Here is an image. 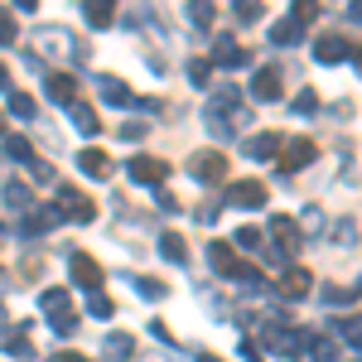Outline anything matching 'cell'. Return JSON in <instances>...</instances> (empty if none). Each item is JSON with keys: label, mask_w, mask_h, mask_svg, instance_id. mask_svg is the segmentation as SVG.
<instances>
[{"label": "cell", "mask_w": 362, "mask_h": 362, "mask_svg": "<svg viewBox=\"0 0 362 362\" xmlns=\"http://www.w3.org/2000/svg\"><path fill=\"white\" fill-rule=\"evenodd\" d=\"M54 362H87L83 353H54Z\"/></svg>", "instance_id": "47"}, {"label": "cell", "mask_w": 362, "mask_h": 362, "mask_svg": "<svg viewBox=\"0 0 362 362\" xmlns=\"http://www.w3.org/2000/svg\"><path fill=\"white\" fill-rule=\"evenodd\" d=\"M198 362H218V358H198Z\"/></svg>", "instance_id": "52"}, {"label": "cell", "mask_w": 362, "mask_h": 362, "mask_svg": "<svg viewBox=\"0 0 362 362\" xmlns=\"http://www.w3.org/2000/svg\"><path fill=\"white\" fill-rule=\"evenodd\" d=\"M203 126H208V136H213V140H232V126H227L218 112H203Z\"/></svg>", "instance_id": "37"}, {"label": "cell", "mask_w": 362, "mask_h": 362, "mask_svg": "<svg viewBox=\"0 0 362 362\" xmlns=\"http://www.w3.org/2000/svg\"><path fill=\"white\" fill-rule=\"evenodd\" d=\"M338 223H343V227H338L334 237L343 242V247H353V242H358V227H353V218H338Z\"/></svg>", "instance_id": "43"}, {"label": "cell", "mask_w": 362, "mask_h": 362, "mask_svg": "<svg viewBox=\"0 0 362 362\" xmlns=\"http://www.w3.org/2000/svg\"><path fill=\"white\" fill-rule=\"evenodd\" d=\"M0 348H5L10 358H20V362L34 358V348H29V338H25V334H0Z\"/></svg>", "instance_id": "28"}, {"label": "cell", "mask_w": 362, "mask_h": 362, "mask_svg": "<svg viewBox=\"0 0 362 362\" xmlns=\"http://www.w3.org/2000/svg\"><path fill=\"white\" fill-rule=\"evenodd\" d=\"M348 20H353V25H362V0H353V5H348Z\"/></svg>", "instance_id": "46"}, {"label": "cell", "mask_w": 362, "mask_h": 362, "mask_svg": "<svg viewBox=\"0 0 362 362\" xmlns=\"http://www.w3.org/2000/svg\"><path fill=\"white\" fill-rule=\"evenodd\" d=\"M189 174H194L198 184H223L227 179V160L218 150H198L194 160H189Z\"/></svg>", "instance_id": "8"}, {"label": "cell", "mask_w": 362, "mask_h": 362, "mask_svg": "<svg viewBox=\"0 0 362 362\" xmlns=\"http://www.w3.org/2000/svg\"><path fill=\"white\" fill-rule=\"evenodd\" d=\"M208 266H213L218 276H227V280H247L251 276V266L237 261V247H227V242H213V247H208Z\"/></svg>", "instance_id": "5"}, {"label": "cell", "mask_w": 362, "mask_h": 362, "mask_svg": "<svg viewBox=\"0 0 362 362\" xmlns=\"http://www.w3.org/2000/svg\"><path fill=\"white\" fill-rule=\"evenodd\" d=\"M0 87H5V92H10V73H5V68H0Z\"/></svg>", "instance_id": "49"}, {"label": "cell", "mask_w": 362, "mask_h": 362, "mask_svg": "<svg viewBox=\"0 0 362 362\" xmlns=\"http://www.w3.org/2000/svg\"><path fill=\"white\" fill-rule=\"evenodd\" d=\"M237 247H242V251H256V247H261V232H256V227H242V232H237Z\"/></svg>", "instance_id": "42"}, {"label": "cell", "mask_w": 362, "mask_h": 362, "mask_svg": "<svg viewBox=\"0 0 362 362\" xmlns=\"http://www.w3.org/2000/svg\"><path fill=\"white\" fill-rule=\"evenodd\" d=\"M251 97H256V102H276L280 97V68H261V73L251 78Z\"/></svg>", "instance_id": "19"}, {"label": "cell", "mask_w": 362, "mask_h": 362, "mask_svg": "<svg viewBox=\"0 0 362 362\" xmlns=\"http://www.w3.org/2000/svg\"><path fill=\"white\" fill-rule=\"evenodd\" d=\"M87 314H92V319H112L116 305L107 300V295H102V290H92V295H87Z\"/></svg>", "instance_id": "32"}, {"label": "cell", "mask_w": 362, "mask_h": 362, "mask_svg": "<svg viewBox=\"0 0 362 362\" xmlns=\"http://www.w3.org/2000/svg\"><path fill=\"white\" fill-rule=\"evenodd\" d=\"M131 290H136L140 300H169L165 280H150V276H131Z\"/></svg>", "instance_id": "27"}, {"label": "cell", "mask_w": 362, "mask_h": 362, "mask_svg": "<svg viewBox=\"0 0 362 362\" xmlns=\"http://www.w3.org/2000/svg\"><path fill=\"white\" fill-rule=\"evenodd\" d=\"M189 20H194V25H213V0H189Z\"/></svg>", "instance_id": "39"}, {"label": "cell", "mask_w": 362, "mask_h": 362, "mask_svg": "<svg viewBox=\"0 0 362 362\" xmlns=\"http://www.w3.org/2000/svg\"><path fill=\"white\" fill-rule=\"evenodd\" d=\"M126 179H131V184H145V189H160L169 179V165L155 160V155H131V160H126Z\"/></svg>", "instance_id": "4"}, {"label": "cell", "mask_w": 362, "mask_h": 362, "mask_svg": "<svg viewBox=\"0 0 362 362\" xmlns=\"http://www.w3.org/2000/svg\"><path fill=\"white\" fill-rule=\"evenodd\" d=\"M39 309H44V319L54 324L58 338H73L78 334V314H73V295L63 290V285H49L44 295H39Z\"/></svg>", "instance_id": "1"}, {"label": "cell", "mask_w": 362, "mask_h": 362, "mask_svg": "<svg viewBox=\"0 0 362 362\" xmlns=\"http://www.w3.org/2000/svg\"><path fill=\"white\" fill-rule=\"evenodd\" d=\"M97 92H102V102H107V107H121V112H126V107H136V92L121 83V78H107V73H102V78H97Z\"/></svg>", "instance_id": "16"}, {"label": "cell", "mask_w": 362, "mask_h": 362, "mask_svg": "<svg viewBox=\"0 0 362 362\" xmlns=\"http://www.w3.org/2000/svg\"><path fill=\"white\" fill-rule=\"evenodd\" d=\"M10 112L20 116V121H34L39 107H34V97H29V92H10Z\"/></svg>", "instance_id": "33"}, {"label": "cell", "mask_w": 362, "mask_h": 362, "mask_svg": "<svg viewBox=\"0 0 362 362\" xmlns=\"http://www.w3.org/2000/svg\"><path fill=\"white\" fill-rule=\"evenodd\" d=\"M353 362H362V358H353Z\"/></svg>", "instance_id": "53"}, {"label": "cell", "mask_w": 362, "mask_h": 362, "mask_svg": "<svg viewBox=\"0 0 362 362\" xmlns=\"http://www.w3.org/2000/svg\"><path fill=\"white\" fill-rule=\"evenodd\" d=\"M0 198H5V208H10V213H29V208H34V198H29V184H20V179H10Z\"/></svg>", "instance_id": "23"}, {"label": "cell", "mask_w": 362, "mask_h": 362, "mask_svg": "<svg viewBox=\"0 0 362 362\" xmlns=\"http://www.w3.org/2000/svg\"><path fill=\"white\" fill-rule=\"evenodd\" d=\"M44 92H49V102H58V107H78V78L73 73H49L44 78Z\"/></svg>", "instance_id": "12"}, {"label": "cell", "mask_w": 362, "mask_h": 362, "mask_svg": "<svg viewBox=\"0 0 362 362\" xmlns=\"http://www.w3.org/2000/svg\"><path fill=\"white\" fill-rule=\"evenodd\" d=\"M58 223H63L58 208H29L25 223H20V237H44V232H54Z\"/></svg>", "instance_id": "15"}, {"label": "cell", "mask_w": 362, "mask_h": 362, "mask_svg": "<svg viewBox=\"0 0 362 362\" xmlns=\"http://www.w3.org/2000/svg\"><path fill=\"white\" fill-rule=\"evenodd\" d=\"M68 271H73V285H83V290H102V266H97L87 251H73V256H68Z\"/></svg>", "instance_id": "11"}, {"label": "cell", "mask_w": 362, "mask_h": 362, "mask_svg": "<svg viewBox=\"0 0 362 362\" xmlns=\"http://www.w3.org/2000/svg\"><path fill=\"white\" fill-rule=\"evenodd\" d=\"M208 78H213V63H208V58H194V63H189V83L208 87Z\"/></svg>", "instance_id": "40"}, {"label": "cell", "mask_w": 362, "mask_h": 362, "mask_svg": "<svg viewBox=\"0 0 362 362\" xmlns=\"http://www.w3.org/2000/svg\"><path fill=\"white\" fill-rule=\"evenodd\" d=\"M295 116H319V92H314V87H305V92L295 97Z\"/></svg>", "instance_id": "36"}, {"label": "cell", "mask_w": 362, "mask_h": 362, "mask_svg": "<svg viewBox=\"0 0 362 362\" xmlns=\"http://www.w3.org/2000/svg\"><path fill=\"white\" fill-rule=\"evenodd\" d=\"M334 329H338V334H343V338H348V343H353V348L362 353V319H338Z\"/></svg>", "instance_id": "38"}, {"label": "cell", "mask_w": 362, "mask_h": 362, "mask_svg": "<svg viewBox=\"0 0 362 362\" xmlns=\"http://www.w3.org/2000/svg\"><path fill=\"white\" fill-rule=\"evenodd\" d=\"M208 112H242V87H218V92H213V107H208Z\"/></svg>", "instance_id": "26"}, {"label": "cell", "mask_w": 362, "mask_h": 362, "mask_svg": "<svg viewBox=\"0 0 362 362\" xmlns=\"http://www.w3.org/2000/svg\"><path fill=\"white\" fill-rule=\"evenodd\" d=\"M208 63H218V68H242V63H251V54L232 39V34H223V39L213 44V58H208Z\"/></svg>", "instance_id": "14"}, {"label": "cell", "mask_w": 362, "mask_h": 362, "mask_svg": "<svg viewBox=\"0 0 362 362\" xmlns=\"http://www.w3.org/2000/svg\"><path fill=\"white\" fill-rule=\"evenodd\" d=\"M358 285H362V280H358ZM358 285H348V290H343V285H324L319 295H324V305H348V300L358 295Z\"/></svg>", "instance_id": "35"}, {"label": "cell", "mask_w": 362, "mask_h": 362, "mask_svg": "<svg viewBox=\"0 0 362 362\" xmlns=\"http://www.w3.org/2000/svg\"><path fill=\"white\" fill-rule=\"evenodd\" d=\"M271 242H276V251H271V256L290 261V256L300 251V227H295V218H271Z\"/></svg>", "instance_id": "9"}, {"label": "cell", "mask_w": 362, "mask_h": 362, "mask_svg": "<svg viewBox=\"0 0 362 362\" xmlns=\"http://www.w3.org/2000/svg\"><path fill=\"white\" fill-rule=\"evenodd\" d=\"M314 155H319V145L300 136V140H285V145H280L276 165H280V174H300V169H305L309 160H314Z\"/></svg>", "instance_id": "6"}, {"label": "cell", "mask_w": 362, "mask_h": 362, "mask_svg": "<svg viewBox=\"0 0 362 362\" xmlns=\"http://www.w3.org/2000/svg\"><path fill=\"white\" fill-rule=\"evenodd\" d=\"M160 256H165L169 266H184L189 261V242L179 232H160Z\"/></svg>", "instance_id": "21"}, {"label": "cell", "mask_w": 362, "mask_h": 362, "mask_svg": "<svg viewBox=\"0 0 362 362\" xmlns=\"http://www.w3.org/2000/svg\"><path fill=\"white\" fill-rule=\"evenodd\" d=\"M78 169L92 174V179H107V174H112V160H107L102 150H83V155H78Z\"/></svg>", "instance_id": "25"}, {"label": "cell", "mask_w": 362, "mask_h": 362, "mask_svg": "<svg viewBox=\"0 0 362 362\" xmlns=\"http://www.w3.org/2000/svg\"><path fill=\"white\" fill-rule=\"evenodd\" d=\"M280 145H285V140H280L276 131H256V136H251L247 145H242V150H247L251 160H276V155H280Z\"/></svg>", "instance_id": "18"}, {"label": "cell", "mask_w": 362, "mask_h": 362, "mask_svg": "<svg viewBox=\"0 0 362 362\" xmlns=\"http://www.w3.org/2000/svg\"><path fill=\"white\" fill-rule=\"evenodd\" d=\"M232 15H237V25H256L266 10H261V0H232Z\"/></svg>", "instance_id": "29"}, {"label": "cell", "mask_w": 362, "mask_h": 362, "mask_svg": "<svg viewBox=\"0 0 362 362\" xmlns=\"http://www.w3.org/2000/svg\"><path fill=\"white\" fill-rule=\"evenodd\" d=\"M145 136V126H140V121H126V126H121V140H140Z\"/></svg>", "instance_id": "44"}, {"label": "cell", "mask_w": 362, "mask_h": 362, "mask_svg": "<svg viewBox=\"0 0 362 362\" xmlns=\"http://www.w3.org/2000/svg\"><path fill=\"white\" fill-rule=\"evenodd\" d=\"M227 203H232V208H242V213H256V208H266V203H271V194H266V184L242 179V184H232V189H227Z\"/></svg>", "instance_id": "7"}, {"label": "cell", "mask_w": 362, "mask_h": 362, "mask_svg": "<svg viewBox=\"0 0 362 362\" xmlns=\"http://www.w3.org/2000/svg\"><path fill=\"white\" fill-rule=\"evenodd\" d=\"M0 329H5V309H0Z\"/></svg>", "instance_id": "51"}, {"label": "cell", "mask_w": 362, "mask_h": 362, "mask_svg": "<svg viewBox=\"0 0 362 362\" xmlns=\"http://www.w3.org/2000/svg\"><path fill=\"white\" fill-rule=\"evenodd\" d=\"M73 126H78L83 136H97V131H102V121H97V112H87V107H73Z\"/></svg>", "instance_id": "34"}, {"label": "cell", "mask_w": 362, "mask_h": 362, "mask_svg": "<svg viewBox=\"0 0 362 362\" xmlns=\"http://www.w3.org/2000/svg\"><path fill=\"white\" fill-rule=\"evenodd\" d=\"M15 5H20L25 15H29V10H39V0H15Z\"/></svg>", "instance_id": "48"}, {"label": "cell", "mask_w": 362, "mask_h": 362, "mask_svg": "<svg viewBox=\"0 0 362 362\" xmlns=\"http://www.w3.org/2000/svg\"><path fill=\"white\" fill-rule=\"evenodd\" d=\"M309 290H314V276H309L305 266H290V271L280 276V285H276V295H280V300H305Z\"/></svg>", "instance_id": "13"}, {"label": "cell", "mask_w": 362, "mask_h": 362, "mask_svg": "<svg viewBox=\"0 0 362 362\" xmlns=\"http://www.w3.org/2000/svg\"><path fill=\"white\" fill-rule=\"evenodd\" d=\"M83 15H87V29H112L116 0H83Z\"/></svg>", "instance_id": "20"}, {"label": "cell", "mask_w": 362, "mask_h": 362, "mask_svg": "<svg viewBox=\"0 0 362 362\" xmlns=\"http://www.w3.org/2000/svg\"><path fill=\"white\" fill-rule=\"evenodd\" d=\"M54 208H58V218H63V223H92V218H97L92 198L78 194L73 184H58V189H54Z\"/></svg>", "instance_id": "3"}, {"label": "cell", "mask_w": 362, "mask_h": 362, "mask_svg": "<svg viewBox=\"0 0 362 362\" xmlns=\"http://www.w3.org/2000/svg\"><path fill=\"white\" fill-rule=\"evenodd\" d=\"M314 58H319V63H343V58H353V49H348L343 34H319V39H314Z\"/></svg>", "instance_id": "17"}, {"label": "cell", "mask_w": 362, "mask_h": 362, "mask_svg": "<svg viewBox=\"0 0 362 362\" xmlns=\"http://www.w3.org/2000/svg\"><path fill=\"white\" fill-rule=\"evenodd\" d=\"M15 34H20L15 15H10V10H0V49H10V44H15Z\"/></svg>", "instance_id": "41"}, {"label": "cell", "mask_w": 362, "mask_h": 362, "mask_svg": "<svg viewBox=\"0 0 362 362\" xmlns=\"http://www.w3.org/2000/svg\"><path fill=\"white\" fill-rule=\"evenodd\" d=\"M271 44H276V49H295V44H305V29L295 25V20H280V25L271 29Z\"/></svg>", "instance_id": "24"}, {"label": "cell", "mask_w": 362, "mask_h": 362, "mask_svg": "<svg viewBox=\"0 0 362 362\" xmlns=\"http://www.w3.org/2000/svg\"><path fill=\"white\" fill-rule=\"evenodd\" d=\"M5 155H10V160H20V165H34V145H29L25 136H10V140H5Z\"/></svg>", "instance_id": "30"}, {"label": "cell", "mask_w": 362, "mask_h": 362, "mask_svg": "<svg viewBox=\"0 0 362 362\" xmlns=\"http://www.w3.org/2000/svg\"><path fill=\"white\" fill-rule=\"evenodd\" d=\"M136 353V338L131 334H107V343H102V358L107 362H126Z\"/></svg>", "instance_id": "22"}, {"label": "cell", "mask_w": 362, "mask_h": 362, "mask_svg": "<svg viewBox=\"0 0 362 362\" xmlns=\"http://www.w3.org/2000/svg\"><path fill=\"white\" fill-rule=\"evenodd\" d=\"M261 348L276 353V358H305V348H300V329H290L280 314H266V319H261Z\"/></svg>", "instance_id": "2"}, {"label": "cell", "mask_w": 362, "mask_h": 362, "mask_svg": "<svg viewBox=\"0 0 362 362\" xmlns=\"http://www.w3.org/2000/svg\"><path fill=\"white\" fill-rule=\"evenodd\" d=\"M300 348H305L309 362H338V348L329 334H319V329H300Z\"/></svg>", "instance_id": "10"}, {"label": "cell", "mask_w": 362, "mask_h": 362, "mask_svg": "<svg viewBox=\"0 0 362 362\" xmlns=\"http://www.w3.org/2000/svg\"><path fill=\"white\" fill-rule=\"evenodd\" d=\"M155 203H160L165 213H174V194H169V189H155Z\"/></svg>", "instance_id": "45"}, {"label": "cell", "mask_w": 362, "mask_h": 362, "mask_svg": "<svg viewBox=\"0 0 362 362\" xmlns=\"http://www.w3.org/2000/svg\"><path fill=\"white\" fill-rule=\"evenodd\" d=\"M353 63H358V73H362V49H358V54H353Z\"/></svg>", "instance_id": "50"}, {"label": "cell", "mask_w": 362, "mask_h": 362, "mask_svg": "<svg viewBox=\"0 0 362 362\" xmlns=\"http://www.w3.org/2000/svg\"><path fill=\"white\" fill-rule=\"evenodd\" d=\"M290 20L305 29V25H314L319 20V0H295V10H290Z\"/></svg>", "instance_id": "31"}]
</instances>
